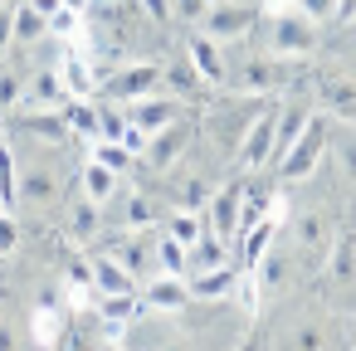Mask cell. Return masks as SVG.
I'll return each instance as SVG.
<instances>
[{
    "label": "cell",
    "instance_id": "cb8c5ba5",
    "mask_svg": "<svg viewBox=\"0 0 356 351\" xmlns=\"http://www.w3.org/2000/svg\"><path fill=\"white\" fill-rule=\"evenodd\" d=\"M210 181L205 176H186V181H176V190H171V200H176V210H205L210 205Z\"/></svg>",
    "mask_w": 356,
    "mask_h": 351
},
{
    "label": "cell",
    "instance_id": "3957f363",
    "mask_svg": "<svg viewBox=\"0 0 356 351\" xmlns=\"http://www.w3.org/2000/svg\"><path fill=\"white\" fill-rule=\"evenodd\" d=\"M264 108H268V98L229 93V103H220V108H210V113H205V132H210V142H215L220 152H234V147H239V137L249 132V122H254Z\"/></svg>",
    "mask_w": 356,
    "mask_h": 351
},
{
    "label": "cell",
    "instance_id": "44dd1931",
    "mask_svg": "<svg viewBox=\"0 0 356 351\" xmlns=\"http://www.w3.org/2000/svg\"><path fill=\"white\" fill-rule=\"evenodd\" d=\"M88 268H93V288H98V293H137V278H132L113 254H98Z\"/></svg>",
    "mask_w": 356,
    "mask_h": 351
},
{
    "label": "cell",
    "instance_id": "ba28073f",
    "mask_svg": "<svg viewBox=\"0 0 356 351\" xmlns=\"http://www.w3.org/2000/svg\"><path fill=\"white\" fill-rule=\"evenodd\" d=\"M205 229L234 244V234L244 229V176H234V181H225V186H215V190H210Z\"/></svg>",
    "mask_w": 356,
    "mask_h": 351
},
{
    "label": "cell",
    "instance_id": "5b68a950",
    "mask_svg": "<svg viewBox=\"0 0 356 351\" xmlns=\"http://www.w3.org/2000/svg\"><path fill=\"white\" fill-rule=\"evenodd\" d=\"M322 152H327V117H307V127L298 132V142L273 161V176L283 181V186H293V181H307L312 171H317V161H322Z\"/></svg>",
    "mask_w": 356,
    "mask_h": 351
},
{
    "label": "cell",
    "instance_id": "7402d4cb",
    "mask_svg": "<svg viewBox=\"0 0 356 351\" xmlns=\"http://www.w3.org/2000/svg\"><path fill=\"white\" fill-rule=\"evenodd\" d=\"M69 234H74L79 244H88V239H98V234H103V205L83 195V200L74 205V215H69Z\"/></svg>",
    "mask_w": 356,
    "mask_h": 351
},
{
    "label": "cell",
    "instance_id": "ffe728a7",
    "mask_svg": "<svg viewBox=\"0 0 356 351\" xmlns=\"http://www.w3.org/2000/svg\"><path fill=\"white\" fill-rule=\"evenodd\" d=\"M59 113H64V127H69V137L98 142V103H93V98H69Z\"/></svg>",
    "mask_w": 356,
    "mask_h": 351
},
{
    "label": "cell",
    "instance_id": "60d3db41",
    "mask_svg": "<svg viewBox=\"0 0 356 351\" xmlns=\"http://www.w3.org/2000/svg\"><path fill=\"white\" fill-rule=\"evenodd\" d=\"M122 147H127L132 156H142V152H147V132H142L137 122H127V132H122Z\"/></svg>",
    "mask_w": 356,
    "mask_h": 351
},
{
    "label": "cell",
    "instance_id": "7c38bea8",
    "mask_svg": "<svg viewBox=\"0 0 356 351\" xmlns=\"http://www.w3.org/2000/svg\"><path fill=\"white\" fill-rule=\"evenodd\" d=\"M64 195V176L40 156V161H30V166H20V205H54Z\"/></svg>",
    "mask_w": 356,
    "mask_h": 351
},
{
    "label": "cell",
    "instance_id": "f1b7e54d",
    "mask_svg": "<svg viewBox=\"0 0 356 351\" xmlns=\"http://www.w3.org/2000/svg\"><path fill=\"white\" fill-rule=\"evenodd\" d=\"M49 30H44V15H40V6H30V0H15V40H44Z\"/></svg>",
    "mask_w": 356,
    "mask_h": 351
},
{
    "label": "cell",
    "instance_id": "603a6c76",
    "mask_svg": "<svg viewBox=\"0 0 356 351\" xmlns=\"http://www.w3.org/2000/svg\"><path fill=\"white\" fill-rule=\"evenodd\" d=\"M152 259H156V273H181V278H186V244H181V239H171L166 229H156Z\"/></svg>",
    "mask_w": 356,
    "mask_h": 351
},
{
    "label": "cell",
    "instance_id": "7bdbcfd3",
    "mask_svg": "<svg viewBox=\"0 0 356 351\" xmlns=\"http://www.w3.org/2000/svg\"><path fill=\"white\" fill-rule=\"evenodd\" d=\"M341 166H346V171L356 176V147H351V142H346V152H341Z\"/></svg>",
    "mask_w": 356,
    "mask_h": 351
},
{
    "label": "cell",
    "instance_id": "f546056e",
    "mask_svg": "<svg viewBox=\"0 0 356 351\" xmlns=\"http://www.w3.org/2000/svg\"><path fill=\"white\" fill-rule=\"evenodd\" d=\"M44 30H49L54 40H69V44H74V40L83 35V10H69V6H59V10L44 20Z\"/></svg>",
    "mask_w": 356,
    "mask_h": 351
},
{
    "label": "cell",
    "instance_id": "bcb514c9",
    "mask_svg": "<svg viewBox=\"0 0 356 351\" xmlns=\"http://www.w3.org/2000/svg\"><path fill=\"white\" fill-rule=\"evenodd\" d=\"M351 341H356V327H351Z\"/></svg>",
    "mask_w": 356,
    "mask_h": 351
},
{
    "label": "cell",
    "instance_id": "83f0119b",
    "mask_svg": "<svg viewBox=\"0 0 356 351\" xmlns=\"http://www.w3.org/2000/svg\"><path fill=\"white\" fill-rule=\"evenodd\" d=\"M166 234L181 239V244H195V239L205 234V210H176V215L166 220Z\"/></svg>",
    "mask_w": 356,
    "mask_h": 351
},
{
    "label": "cell",
    "instance_id": "52a82bcc",
    "mask_svg": "<svg viewBox=\"0 0 356 351\" xmlns=\"http://www.w3.org/2000/svg\"><path fill=\"white\" fill-rule=\"evenodd\" d=\"M191 142H195V122L191 117H176V122H166L161 132L147 137V152L137 161L152 166V171H176V161L191 152Z\"/></svg>",
    "mask_w": 356,
    "mask_h": 351
},
{
    "label": "cell",
    "instance_id": "4dcf8cb0",
    "mask_svg": "<svg viewBox=\"0 0 356 351\" xmlns=\"http://www.w3.org/2000/svg\"><path fill=\"white\" fill-rule=\"evenodd\" d=\"M322 93L332 98L337 113H351L356 117V83H346L341 74H322Z\"/></svg>",
    "mask_w": 356,
    "mask_h": 351
},
{
    "label": "cell",
    "instance_id": "f35d334b",
    "mask_svg": "<svg viewBox=\"0 0 356 351\" xmlns=\"http://www.w3.org/2000/svg\"><path fill=\"white\" fill-rule=\"evenodd\" d=\"M6 44H15V0L0 6V49H6Z\"/></svg>",
    "mask_w": 356,
    "mask_h": 351
},
{
    "label": "cell",
    "instance_id": "d4e9b609",
    "mask_svg": "<svg viewBox=\"0 0 356 351\" xmlns=\"http://www.w3.org/2000/svg\"><path fill=\"white\" fill-rule=\"evenodd\" d=\"M254 273H259V283H264V293H273V288H283L288 283V254L283 249H264V259L254 263Z\"/></svg>",
    "mask_w": 356,
    "mask_h": 351
},
{
    "label": "cell",
    "instance_id": "8992f818",
    "mask_svg": "<svg viewBox=\"0 0 356 351\" xmlns=\"http://www.w3.org/2000/svg\"><path fill=\"white\" fill-rule=\"evenodd\" d=\"M273 122H278V98H268V108H264V113L249 122V132L239 137V147H234L239 176L268 171V161H273Z\"/></svg>",
    "mask_w": 356,
    "mask_h": 351
},
{
    "label": "cell",
    "instance_id": "ee69618b",
    "mask_svg": "<svg viewBox=\"0 0 356 351\" xmlns=\"http://www.w3.org/2000/svg\"><path fill=\"white\" fill-rule=\"evenodd\" d=\"M64 6H69V10H88V6H93V0H64Z\"/></svg>",
    "mask_w": 356,
    "mask_h": 351
},
{
    "label": "cell",
    "instance_id": "2e32d148",
    "mask_svg": "<svg viewBox=\"0 0 356 351\" xmlns=\"http://www.w3.org/2000/svg\"><path fill=\"white\" fill-rule=\"evenodd\" d=\"M20 103L35 108V113H59V108L69 103V93H64V83H59V69H44V74L25 79V98H20Z\"/></svg>",
    "mask_w": 356,
    "mask_h": 351
},
{
    "label": "cell",
    "instance_id": "5bb4252c",
    "mask_svg": "<svg viewBox=\"0 0 356 351\" xmlns=\"http://www.w3.org/2000/svg\"><path fill=\"white\" fill-rule=\"evenodd\" d=\"M186 59H191V69L205 79V88H220V83H225V44H215L205 30H191Z\"/></svg>",
    "mask_w": 356,
    "mask_h": 351
},
{
    "label": "cell",
    "instance_id": "6da1fadb",
    "mask_svg": "<svg viewBox=\"0 0 356 351\" xmlns=\"http://www.w3.org/2000/svg\"><path fill=\"white\" fill-rule=\"evenodd\" d=\"M254 40H264V49H268L273 59L293 64V59H312V54H317L322 25H312V20L298 15V10H273V15H259Z\"/></svg>",
    "mask_w": 356,
    "mask_h": 351
},
{
    "label": "cell",
    "instance_id": "d6986e66",
    "mask_svg": "<svg viewBox=\"0 0 356 351\" xmlns=\"http://www.w3.org/2000/svg\"><path fill=\"white\" fill-rule=\"evenodd\" d=\"M327 283H332V288H356V234H341V239L332 244Z\"/></svg>",
    "mask_w": 356,
    "mask_h": 351
},
{
    "label": "cell",
    "instance_id": "277c9868",
    "mask_svg": "<svg viewBox=\"0 0 356 351\" xmlns=\"http://www.w3.org/2000/svg\"><path fill=\"white\" fill-rule=\"evenodd\" d=\"M259 15H264V10L254 6V0H210L195 30H205L215 44H229V40H254Z\"/></svg>",
    "mask_w": 356,
    "mask_h": 351
},
{
    "label": "cell",
    "instance_id": "4316f807",
    "mask_svg": "<svg viewBox=\"0 0 356 351\" xmlns=\"http://www.w3.org/2000/svg\"><path fill=\"white\" fill-rule=\"evenodd\" d=\"M88 156H93V161H103V166H113L118 176H127V171H132V161H137V156H132L122 142H113V137H98Z\"/></svg>",
    "mask_w": 356,
    "mask_h": 351
},
{
    "label": "cell",
    "instance_id": "74e56055",
    "mask_svg": "<svg viewBox=\"0 0 356 351\" xmlns=\"http://www.w3.org/2000/svg\"><path fill=\"white\" fill-rule=\"evenodd\" d=\"M205 6H210V0H171V15H176V20H186V25H200Z\"/></svg>",
    "mask_w": 356,
    "mask_h": 351
},
{
    "label": "cell",
    "instance_id": "484cf974",
    "mask_svg": "<svg viewBox=\"0 0 356 351\" xmlns=\"http://www.w3.org/2000/svg\"><path fill=\"white\" fill-rule=\"evenodd\" d=\"M229 297L239 302V312H244V317H259V312H264V283H259V273H254V268H244Z\"/></svg>",
    "mask_w": 356,
    "mask_h": 351
},
{
    "label": "cell",
    "instance_id": "30bf717a",
    "mask_svg": "<svg viewBox=\"0 0 356 351\" xmlns=\"http://www.w3.org/2000/svg\"><path fill=\"white\" fill-rule=\"evenodd\" d=\"M122 108H127V122H137L147 137L161 132L166 122L186 117V103H181L176 93H166V88H156V93H147V98H132V103H122Z\"/></svg>",
    "mask_w": 356,
    "mask_h": 351
},
{
    "label": "cell",
    "instance_id": "9a60e30c",
    "mask_svg": "<svg viewBox=\"0 0 356 351\" xmlns=\"http://www.w3.org/2000/svg\"><path fill=\"white\" fill-rule=\"evenodd\" d=\"M59 83H64V93H69V98H93V93L103 88V79H98L93 59H88V54H79V49H69V54H64V64H59Z\"/></svg>",
    "mask_w": 356,
    "mask_h": 351
},
{
    "label": "cell",
    "instance_id": "7dc6e473",
    "mask_svg": "<svg viewBox=\"0 0 356 351\" xmlns=\"http://www.w3.org/2000/svg\"><path fill=\"white\" fill-rule=\"evenodd\" d=\"M0 210H6V205H0Z\"/></svg>",
    "mask_w": 356,
    "mask_h": 351
},
{
    "label": "cell",
    "instance_id": "8d00e7d4",
    "mask_svg": "<svg viewBox=\"0 0 356 351\" xmlns=\"http://www.w3.org/2000/svg\"><path fill=\"white\" fill-rule=\"evenodd\" d=\"M20 249V225H15V210H0V259H10Z\"/></svg>",
    "mask_w": 356,
    "mask_h": 351
},
{
    "label": "cell",
    "instance_id": "7a4b0ae2",
    "mask_svg": "<svg viewBox=\"0 0 356 351\" xmlns=\"http://www.w3.org/2000/svg\"><path fill=\"white\" fill-rule=\"evenodd\" d=\"M229 93H249V98H273L283 88V59H273L268 49L264 54H244V59H225V83Z\"/></svg>",
    "mask_w": 356,
    "mask_h": 351
},
{
    "label": "cell",
    "instance_id": "b9f144b4",
    "mask_svg": "<svg viewBox=\"0 0 356 351\" xmlns=\"http://www.w3.org/2000/svg\"><path fill=\"white\" fill-rule=\"evenodd\" d=\"M356 20V0H337V20L332 25H351Z\"/></svg>",
    "mask_w": 356,
    "mask_h": 351
},
{
    "label": "cell",
    "instance_id": "1f68e13d",
    "mask_svg": "<svg viewBox=\"0 0 356 351\" xmlns=\"http://www.w3.org/2000/svg\"><path fill=\"white\" fill-rule=\"evenodd\" d=\"M59 322H64V312L59 307H35V341H44V346H54L59 341Z\"/></svg>",
    "mask_w": 356,
    "mask_h": 351
},
{
    "label": "cell",
    "instance_id": "8fae6325",
    "mask_svg": "<svg viewBox=\"0 0 356 351\" xmlns=\"http://www.w3.org/2000/svg\"><path fill=\"white\" fill-rule=\"evenodd\" d=\"M191 307V288L181 273H152L147 288H142V312H161V317H176Z\"/></svg>",
    "mask_w": 356,
    "mask_h": 351
},
{
    "label": "cell",
    "instance_id": "836d02e7",
    "mask_svg": "<svg viewBox=\"0 0 356 351\" xmlns=\"http://www.w3.org/2000/svg\"><path fill=\"white\" fill-rule=\"evenodd\" d=\"M293 10L307 15L312 25H332L337 20V0H293Z\"/></svg>",
    "mask_w": 356,
    "mask_h": 351
},
{
    "label": "cell",
    "instance_id": "4fadbf2b",
    "mask_svg": "<svg viewBox=\"0 0 356 351\" xmlns=\"http://www.w3.org/2000/svg\"><path fill=\"white\" fill-rule=\"evenodd\" d=\"M239 259H229V263H215V268H205V273H186V288H191V302H220V297H229L234 293V283H239Z\"/></svg>",
    "mask_w": 356,
    "mask_h": 351
},
{
    "label": "cell",
    "instance_id": "f6af8a7d",
    "mask_svg": "<svg viewBox=\"0 0 356 351\" xmlns=\"http://www.w3.org/2000/svg\"><path fill=\"white\" fill-rule=\"evenodd\" d=\"M6 137H10V127H6V113H0V147H6Z\"/></svg>",
    "mask_w": 356,
    "mask_h": 351
},
{
    "label": "cell",
    "instance_id": "e575fe53",
    "mask_svg": "<svg viewBox=\"0 0 356 351\" xmlns=\"http://www.w3.org/2000/svg\"><path fill=\"white\" fill-rule=\"evenodd\" d=\"M20 98H25V79H15L10 69H0V113L20 108Z\"/></svg>",
    "mask_w": 356,
    "mask_h": 351
},
{
    "label": "cell",
    "instance_id": "ab89813d",
    "mask_svg": "<svg viewBox=\"0 0 356 351\" xmlns=\"http://www.w3.org/2000/svg\"><path fill=\"white\" fill-rule=\"evenodd\" d=\"M137 6H142V15H147V20H156V25L176 20V15H171V0H137Z\"/></svg>",
    "mask_w": 356,
    "mask_h": 351
},
{
    "label": "cell",
    "instance_id": "d6a6232c",
    "mask_svg": "<svg viewBox=\"0 0 356 351\" xmlns=\"http://www.w3.org/2000/svg\"><path fill=\"white\" fill-rule=\"evenodd\" d=\"M298 244L302 249H322L327 244V220L322 215H302L298 220Z\"/></svg>",
    "mask_w": 356,
    "mask_h": 351
},
{
    "label": "cell",
    "instance_id": "d590c367",
    "mask_svg": "<svg viewBox=\"0 0 356 351\" xmlns=\"http://www.w3.org/2000/svg\"><path fill=\"white\" fill-rule=\"evenodd\" d=\"M147 225H152V200H147V195H127L122 229H147Z\"/></svg>",
    "mask_w": 356,
    "mask_h": 351
},
{
    "label": "cell",
    "instance_id": "e0dca14e",
    "mask_svg": "<svg viewBox=\"0 0 356 351\" xmlns=\"http://www.w3.org/2000/svg\"><path fill=\"white\" fill-rule=\"evenodd\" d=\"M118 171L113 166H103V161H93V156H83L79 161V195H88V200H98V205H108L113 195H118Z\"/></svg>",
    "mask_w": 356,
    "mask_h": 351
},
{
    "label": "cell",
    "instance_id": "ac0fdd59",
    "mask_svg": "<svg viewBox=\"0 0 356 351\" xmlns=\"http://www.w3.org/2000/svg\"><path fill=\"white\" fill-rule=\"evenodd\" d=\"M161 88H166V93H176L181 103H200V98L210 93V88H205V79L191 69V59H181V64H166V69H161Z\"/></svg>",
    "mask_w": 356,
    "mask_h": 351
},
{
    "label": "cell",
    "instance_id": "9c48e42d",
    "mask_svg": "<svg viewBox=\"0 0 356 351\" xmlns=\"http://www.w3.org/2000/svg\"><path fill=\"white\" fill-rule=\"evenodd\" d=\"M161 88V64H122L103 79V98L108 103H132Z\"/></svg>",
    "mask_w": 356,
    "mask_h": 351
}]
</instances>
